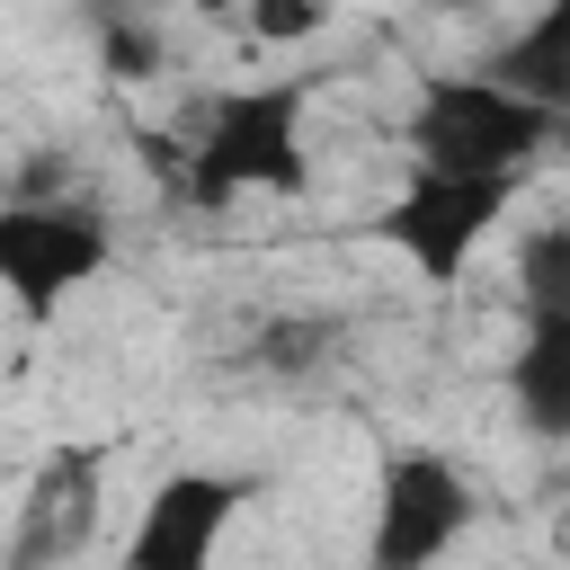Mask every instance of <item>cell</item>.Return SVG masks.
<instances>
[{
	"label": "cell",
	"mask_w": 570,
	"mask_h": 570,
	"mask_svg": "<svg viewBox=\"0 0 570 570\" xmlns=\"http://www.w3.org/2000/svg\"><path fill=\"white\" fill-rule=\"evenodd\" d=\"M508 196H517L508 169H490V178H472V169H419V178L374 214V240L401 249L428 285H454V276L472 267L481 232L508 214Z\"/></svg>",
	"instance_id": "4"
},
{
	"label": "cell",
	"mask_w": 570,
	"mask_h": 570,
	"mask_svg": "<svg viewBox=\"0 0 570 570\" xmlns=\"http://www.w3.org/2000/svg\"><path fill=\"white\" fill-rule=\"evenodd\" d=\"M552 134H561V107H543V98L490 80V71L428 80L419 107H410V151H419V169H472V178L508 169V178H525Z\"/></svg>",
	"instance_id": "1"
},
{
	"label": "cell",
	"mask_w": 570,
	"mask_h": 570,
	"mask_svg": "<svg viewBox=\"0 0 570 570\" xmlns=\"http://www.w3.org/2000/svg\"><path fill=\"white\" fill-rule=\"evenodd\" d=\"M89 18H98V62H107V80L142 89V80H160V71H169V45H160V27H151L142 9H125V0H98Z\"/></svg>",
	"instance_id": "10"
},
{
	"label": "cell",
	"mask_w": 570,
	"mask_h": 570,
	"mask_svg": "<svg viewBox=\"0 0 570 570\" xmlns=\"http://www.w3.org/2000/svg\"><path fill=\"white\" fill-rule=\"evenodd\" d=\"M508 383H517V410L534 436H570V312H534Z\"/></svg>",
	"instance_id": "8"
},
{
	"label": "cell",
	"mask_w": 570,
	"mask_h": 570,
	"mask_svg": "<svg viewBox=\"0 0 570 570\" xmlns=\"http://www.w3.org/2000/svg\"><path fill=\"white\" fill-rule=\"evenodd\" d=\"M330 338H338V330H330V321H267V330H258V338H249V356H258V365H267V374H312V365H321V347H330Z\"/></svg>",
	"instance_id": "12"
},
{
	"label": "cell",
	"mask_w": 570,
	"mask_h": 570,
	"mask_svg": "<svg viewBox=\"0 0 570 570\" xmlns=\"http://www.w3.org/2000/svg\"><path fill=\"white\" fill-rule=\"evenodd\" d=\"M196 9H232V0H196Z\"/></svg>",
	"instance_id": "14"
},
{
	"label": "cell",
	"mask_w": 570,
	"mask_h": 570,
	"mask_svg": "<svg viewBox=\"0 0 570 570\" xmlns=\"http://www.w3.org/2000/svg\"><path fill=\"white\" fill-rule=\"evenodd\" d=\"M107 481V445H53L45 463H36V481H27V499H18V561L27 570H45V561H80L89 543H98V490Z\"/></svg>",
	"instance_id": "6"
},
{
	"label": "cell",
	"mask_w": 570,
	"mask_h": 570,
	"mask_svg": "<svg viewBox=\"0 0 570 570\" xmlns=\"http://www.w3.org/2000/svg\"><path fill=\"white\" fill-rule=\"evenodd\" d=\"M240 499H249L240 472H169V481L151 490L125 561H134V570H196V561H214V543H223V525L240 517Z\"/></svg>",
	"instance_id": "7"
},
{
	"label": "cell",
	"mask_w": 570,
	"mask_h": 570,
	"mask_svg": "<svg viewBox=\"0 0 570 570\" xmlns=\"http://www.w3.org/2000/svg\"><path fill=\"white\" fill-rule=\"evenodd\" d=\"M321 27H330V0H249V36L267 45H303Z\"/></svg>",
	"instance_id": "13"
},
{
	"label": "cell",
	"mask_w": 570,
	"mask_h": 570,
	"mask_svg": "<svg viewBox=\"0 0 570 570\" xmlns=\"http://www.w3.org/2000/svg\"><path fill=\"white\" fill-rule=\"evenodd\" d=\"M481 71L508 80V89H525V98H543V107H570V0H552V9H543L525 36H508Z\"/></svg>",
	"instance_id": "9"
},
{
	"label": "cell",
	"mask_w": 570,
	"mask_h": 570,
	"mask_svg": "<svg viewBox=\"0 0 570 570\" xmlns=\"http://www.w3.org/2000/svg\"><path fill=\"white\" fill-rule=\"evenodd\" d=\"M525 312H570V223L525 232Z\"/></svg>",
	"instance_id": "11"
},
{
	"label": "cell",
	"mask_w": 570,
	"mask_h": 570,
	"mask_svg": "<svg viewBox=\"0 0 570 570\" xmlns=\"http://www.w3.org/2000/svg\"><path fill=\"white\" fill-rule=\"evenodd\" d=\"M463 525H472V481L436 445H401L374 499V570H428L436 552L463 543Z\"/></svg>",
	"instance_id": "5"
},
{
	"label": "cell",
	"mask_w": 570,
	"mask_h": 570,
	"mask_svg": "<svg viewBox=\"0 0 570 570\" xmlns=\"http://www.w3.org/2000/svg\"><path fill=\"white\" fill-rule=\"evenodd\" d=\"M303 196L312 160H303V80H258V89H223L214 125L187 160V196L214 214L232 196Z\"/></svg>",
	"instance_id": "2"
},
{
	"label": "cell",
	"mask_w": 570,
	"mask_h": 570,
	"mask_svg": "<svg viewBox=\"0 0 570 570\" xmlns=\"http://www.w3.org/2000/svg\"><path fill=\"white\" fill-rule=\"evenodd\" d=\"M107 214L98 205H71V196H18L0 205V285L18 303V321H53L98 267H107Z\"/></svg>",
	"instance_id": "3"
}]
</instances>
